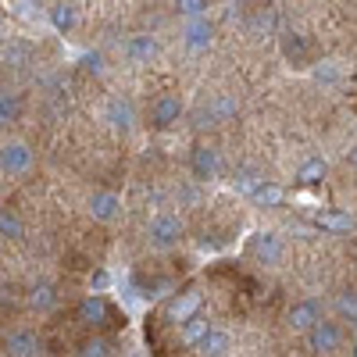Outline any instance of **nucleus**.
<instances>
[{
	"mask_svg": "<svg viewBox=\"0 0 357 357\" xmlns=\"http://www.w3.org/2000/svg\"><path fill=\"white\" fill-rule=\"evenodd\" d=\"M146 236H151V247L172 250V247H178V240H183V218L172 215V211H161V215L151 218V229H146Z\"/></svg>",
	"mask_w": 357,
	"mask_h": 357,
	"instance_id": "1",
	"label": "nucleus"
},
{
	"mask_svg": "<svg viewBox=\"0 0 357 357\" xmlns=\"http://www.w3.org/2000/svg\"><path fill=\"white\" fill-rule=\"evenodd\" d=\"M236 114H240V100H236L232 93H218L207 107L197 111V126H225Z\"/></svg>",
	"mask_w": 357,
	"mask_h": 357,
	"instance_id": "2",
	"label": "nucleus"
},
{
	"mask_svg": "<svg viewBox=\"0 0 357 357\" xmlns=\"http://www.w3.org/2000/svg\"><path fill=\"white\" fill-rule=\"evenodd\" d=\"M33 168V146L22 143V139H11L0 146V172L4 175H25Z\"/></svg>",
	"mask_w": 357,
	"mask_h": 357,
	"instance_id": "3",
	"label": "nucleus"
},
{
	"mask_svg": "<svg viewBox=\"0 0 357 357\" xmlns=\"http://www.w3.org/2000/svg\"><path fill=\"white\" fill-rule=\"evenodd\" d=\"M247 254L257 264H279L282 254H286V247H282V240H279L275 232H254L250 243H247Z\"/></svg>",
	"mask_w": 357,
	"mask_h": 357,
	"instance_id": "4",
	"label": "nucleus"
},
{
	"mask_svg": "<svg viewBox=\"0 0 357 357\" xmlns=\"http://www.w3.org/2000/svg\"><path fill=\"white\" fill-rule=\"evenodd\" d=\"M190 172L193 178H200V183H207V178H215L222 172V158L215 146H207V143H197L193 151H190Z\"/></svg>",
	"mask_w": 357,
	"mask_h": 357,
	"instance_id": "5",
	"label": "nucleus"
},
{
	"mask_svg": "<svg viewBox=\"0 0 357 357\" xmlns=\"http://www.w3.org/2000/svg\"><path fill=\"white\" fill-rule=\"evenodd\" d=\"M178 118H183V100H178L175 93L154 97V104H151V126L154 129H172Z\"/></svg>",
	"mask_w": 357,
	"mask_h": 357,
	"instance_id": "6",
	"label": "nucleus"
},
{
	"mask_svg": "<svg viewBox=\"0 0 357 357\" xmlns=\"http://www.w3.org/2000/svg\"><path fill=\"white\" fill-rule=\"evenodd\" d=\"M104 122H107L114 132H132V129H136V107H132V100H126V97L107 100Z\"/></svg>",
	"mask_w": 357,
	"mask_h": 357,
	"instance_id": "7",
	"label": "nucleus"
},
{
	"mask_svg": "<svg viewBox=\"0 0 357 357\" xmlns=\"http://www.w3.org/2000/svg\"><path fill=\"white\" fill-rule=\"evenodd\" d=\"M340 340H343V336H340V325H336V321H325V318H321V321H314L311 329H307V347H311L314 354H333V350L340 347Z\"/></svg>",
	"mask_w": 357,
	"mask_h": 357,
	"instance_id": "8",
	"label": "nucleus"
},
{
	"mask_svg": "<svg viewBox=\"0 0 357 357\" xmlns=\"http://www.w3.org/2000/svg\"><path fill=\"white\" fill-rule=\"evenodd\" d=\"M89 215H93V222H104V225H111L118 215H122V197H118V193H111V190H100V193H93V197H89Z\"/></svg>",
	"mask_w": 357,
	"mask_h": 357,
	"instance_id": "9",
	"label": "nucleus"
},
{
	"mask_svg": "<svg viewBox=\"0 0 357 357\" xmlns=\"http://www.w3.org/2000/svg\"><path fill=\"white\" fill-rule=\"evenodd\" d=\"M311 222H314L321 232H333V236L354 232V215L336 211V207H321V211H314V215H311Z\"/></svg>",
	"mask_w": 357,
	"mask_h": 357,
	"instance_id": "10",
	"label": "nucleus"
},
{
	"mask_svg": "<svg viewBox=\"0 0 357 357\" xmlns=\"http://www.w3.org/2000/svg\"><path fill=\"white\" fill-rule=\"evenodd\" d=\"M4 350H8V357H40L43 354V340L36 333H29V329H18V333L8 336Z\"/></svg>",
	"mask_w": 357,
	"mask_h": 357,
	"instance_id": "11",
	"label": "nucleus"
},
{
	"mask_svg": "<svg viewBox=\"0 0 357 357\" xmlns=\"http://www.w3.org/2000/svg\"><path fill=\"white\" fill-rule=\"evenodd\" d=\"M158 40L154 36H132V40H126V47H122V54H126V61L129 65H151L154 57H158Z\"/></svg>",
	"mask_w": 357,
	"mask_h": 357,
	"instance_id": "12",
	"label": "nucleus"
},
{
	"mask_svg": "<svg viewBox=\"0 0 357 357\" xmlns=\"http://www.w3.org/2000/svg\"><path fill=\"white\" fill-rule=\"evenodd\" d=\"M200 307H204V296H200L197 289H190V293H178L175 301L168 304V318L183 325V321H190L193 314H200Z\"/></svg>",
	"mask_w": 357,
	"mask_h": 357,
	"instance_id": "13",
	"label": "nucleus"
},
{
	"mask_svg": "<svg viewBox=\"0 0 357 357\" xmlns=\"http://www.w3.org/2000/svg\"><path fill=\"white\" fill-rule=\"evenodd\" d=\"M286 321H289V329L307 333L314 321H321V307H318V301H301V304H293L289 314H286Z\"/></svg>",
	"mask_w": 357,
	"mask_h": 357,
	"instance_id": "14",
	"label": "nucleus"
},
{
	"mask_svg": "<svg viewBox=\"0 0 357 357\" xmlns=\"http://www.w3.org/2000/svg\"><path fill=\"white\" fill-rule=\"evenodd\" d=\"M183 40H186L190 50H207V47H211V40H215V25L207 22V15L204 18H190Z\"/></svg>",
	"mask_w": 357,
	"mask_h": 357,
	"instance_id": "15",
	"label": "nucleus"
},
{
	"mask_svg": "<svg viewBox=\"0 0 357 357\" xmlns=\"http://www.w3.org/2000/svg\"><path fill=\"white\" fill-rule=\"evenodd\" d=\"M79 321H86V325H107V318H111V307H107V301L100 293H89L86 301L79 304Z\"/></svg>",
	"mask_w": 357,
	"mask_h": 357,
	"instance_id": "16",
	"label": "nucleus"
},
{
	"mask_svg": "<svg viewBox=\"0 0 357 357\" xmlns=\"http://www.w3.org/2000/svg\"><path fill=\"white\" fill-rule=\"evenodd\" d=\"M197 347H200V357H229V350H232V336L222 333V329H211Z\"/></svg>",
	"mask_w": 357,
	"mask_h": 357,
	"instance_id": "17",
	"label": "nucleus"
},
{
	"mask_svg": "<svg viewBox=\"0 0 357 357\" xmlns=\"http://www.w3.org/2000/svg\"><path fill=\"white\" fill-rule=\"evenodd\" d=\"M18 114H22V97L11 93V89H0V129L18 122Z\"/></svg>",
	"mask_w": 357,
	"mask_h": 357,
	"instance_id": "18",
	"label": "nucleus"
},
{
	"mask_svg": "<svg viewBox=\"0 0 357 357\" xmlns=\"http://www.w3.org/2000/svg\"><path fill=\"white\" fill-rule=\"evenodd\" d=\"M0 236H8V240H22L25 236V222L15 207H0Z\"/></svg>",
	"mask_w": 357,
	"mask_h": 357,
	"instance_id": "19",
	"label": "nucleus"
},
{
	"mask_svg": "<svg viewBox=\"0 0 357 357\" xmlns=\"http://www.w3.org/2000/svg\"><path fill=\"white\" fill-rule=\"evenodd\" d=\"M0 65H4V68H25L29 65V47L25 43H4V47H0Z\"/></svg>",
	"mask_w": 357,
	"mask_h": 357,
	"instance_id": "20",
	"label": "nucleus"
},
{
	"mask_svg": "<svg viewBox=\"0 0 357 357\" xmlns=\"http://www.w3.org/2000/svg\"><path fill=\"white\" fill-rule=\"evenodd\" d=\"M257 207H282V200H286V190L282 186H275V183H261L257 190H254V197H250Z\"/></svg>",
	"mask_w": 357,
	"mask_h": 357,
	"instance_id": "21",
	"label": "nucleus"
},
{
	"mask_svg": "<svg viewBox=\"0 0 357 357\" xmlns=\"http://www.w3.org/2000/svg\"><path fill=\"white\" fill-rule=\"evenodd\" d=\"M325 158H307L304 165H301V172H296V183H304V186H318L321 178H325Z\"/></svg>",
	"mask_w": 357,
	"mask_h": 357,
	"instance_id": "22",
	"label": "nucleus"
},
{
	"mask_svg": "<svg viewBox=\"0 0 357 357\" xmlns=\"http://www.w3.org/2000/svg\"><path fill=\"white\" fill-rule=\"evenodd\" d=\"M207 333H211V321H207L204 314H193L190 321H183V343L186 347H197Z\"/></svg>",
	"mask_w": 357,
	"mask_h": 357,
	"instance_id": "23",
	"label": "nucleus"
},
{
	"mask_svg": "<svg viewBox=\"0 0 357 357\" xmlns=\"http://www.w3.org/2000/svg\"><path fill=\"white\" fill-rule=\"evenodd\" d=\"M261 183H264V178H261V172H257V168H240V172L232 175L236 193H243V197H254V190H257Z\"/></svg>",
	"mask_w": 357,
	"mask_h": 357,
	"instance_id": "24",
	"label": "nucleus"
},
{
	"mask_svg": "<svg viewBox=\"0 0 357 357\" xmlns=\"http://www.w3.org/2000/svg\"><path fill=\"white\" fill-rule=\"evenodd\" d=\"M50 25L57 29V33H72L75 29V8L72 4H54L50 8Z\"/></svg>",
	"mask_w": 357,
	"mask_h": 357,
	"instance_id": "25",
	"label": "nucleus"
},
{
	"mask_svg": "<svg viewBox=\"0 0 357 357\" xmlns=\"http://www.w3.org/2000/svg\"><path fill=\"white\" fill-rule=\"evenodd\" d=\"M29 304H33L36 311H50V307L57 304V289H54L50 282H40V286H33V293H29Z\"/></svg>",
	"mask_w": 357,
	"mask_h": 357,
	"instance_id": "26",
	"label": "nucleus"
},
{
	"mask_svg": "<svg viewBox=\"0 0 357 357\" xmlns=\"http://www.w3.org/2000/svg\"><path fill=\"white\" fill-rule=\"evenodd\" d=\"M282 54L289 57V61L301 65L304 57H307V40H304V36H296V33H289V36L282 40Z\"/></svg>",
	"mask_w": 357,
	"mask_h": 357,
	"instance_id": "27",
	"label": "nucleus"
},
{
	"mask_svg": "<svg viewBox=\"0 0 357 357\" xmlns=\"http://www.w3.org/2000/svg\"><path fill=\"white\" fill-rule=\"evenodd\" d=\"M79 357H111V343L104 336H89L79 343Z\"/></svg>",
	"mask_w": 357,
	"mask_h": 357,
	"instance_id": "28",
	"label": "nucleus"
},
{
	"mask_svg": "<svg viewBox=\"0 0 357 357\" xmlns=\"http://www.w3.org/2000/svg\"><path fill=\"white\" fill-rule=\"evenodd\" d=\"M336 311H340V318L357 321V289H347V293L336 296Z\"/></svg>",
	"mask_w": 357,
	"mask_h": 357,
	"instance_id": "29",
	"label": "nucleus"
},
{
	"mask_svg": "<svg viewBox=\"0 0 357 357\" xmlns=\"http://www.w3.org/2000/svg\"><path fill=\"white\" fill-rule=\"evenodd\" d=\"M175 11L183 18H204L207 15V0H175Z\"/></svg>",
	"mask_w": 357,
	"mask_h": 357,
	"instance_id": "30",
	"label": "nucleus"
},
{
	"mask_svg": "<svg viewBox=\"0 0 357 357\" xmlns=\"http://www.w3.org/2000/svg\"><path fill=\"white\" fill-rule=\"evenodd\" d=\"M11 8H15V15L25 18V22H36V18H40V4H36V0H11Z\"/></svg>",
	"mask_w": 357,
	"mask_h": 357,
	"instance_id": "31",
	"label": "nucleus"
},
{
	"mask_svg": "<svg viewBox=\"0 0 357 357\" xmlns=\"http://www.w3.org/2000/svg\"><path fill=\"white\" fill-rule=\"evenodd\" d=\"M82 68L100 75V72H104V57H100V54H86V57H82Z\"/></svg>",
	"mask_w": 357,
	"mask_h": 357,
	"instance_id": "32",
	"label": "nucleus"
},
{
	"mask_svg": "<svg viewBox=\"0 0 357 357\" xmlns=\"http://www.w3.org/2000/svg\"><path fill=\"white\" fill-rule=\"evenodd\" d=\"M318 79H321V82H340V68H336L333 61H325V65L318 68Z\"/></svg>",
	"mask_w": 357,
	"mask_h": 357,
	"instance_id": "33",
	"label": "nucleus"
},
{
	"mask_svg": "<svg viewBox=\"0 0 357 357\" xmlns=\"http://www.w3.org/2000/svg\"><path fill=\"white\" fill-rule=\"evenodd\" d=\"M107 282H111V279H107V272H97V275H93V289H97V293H100V289H107Z\"/></svg>",
	"mask_w": 357,
	"mask_h": 357,
	"instance_id": "34",
	"label": "nucleus"
},
{
	"mask_svg": "<svg viewBox=\"0 0 357 357\" xmlns=\"http://www.w3.org/2000/svg\"><path fill=\"white\" fill-rule=\"evenodd\" d=\"M0 25H4V8H0Z\"/></svg>",
	"mask_w": 357,
	"mask_h": 357,
	"instance_id": "35",
	"label": "nucleus"
},
{
	"mask_svg": "<svg viewBox=\"0 0 357 357\" xmlns=\"http://www.w3.org/2000/svg\"><path fill=\"white\" fill-rule=\"evenodd\" d=\"M354 158H357V154H354Z\"/></svg>",
	"mask_w": 357,
	"mask_h": 357,
	"instance_id": "36",
	"label": "nucleus"
}]
</instances>
